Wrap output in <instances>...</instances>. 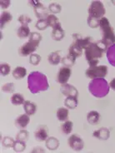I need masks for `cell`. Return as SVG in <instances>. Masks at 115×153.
<instances>
[{"label":"cell","instance_id":"obj_7","mask_svg":"<svg viewBox=\"0 0 115 153\" xmlns=\"http://www.w3.org/2000/svg\"><path fill=\"white\" fill-rule=\"evenodd\" d=\"M68 144L74 152H81L84 147V142L78 134L71 135L68 139Z\"/></svg>","mask_w":115,"mask_h":153},{"label":"cell","instance_id":"obj_44","mask_svg":"<svg viewBox=\"0 0 115 153\" xmlns=\"http://www.w3.org/2000/svg\"><path fill=\"white\" fill-rule=\"evenodd\" d=\"M39 3H40V1H38V0H31V1H28V4H29V5H31L33 8L35 7L36 5H38Z\"/></svg>","mask_w":115,"mask_h":153},{"label":"cell","instance_id":"obj_20","mask_svg":"<svg viewBox=\"0 0 115 153\" xmlns=\"http://www.w3.org/2000/svg\"><path fill=\"white\" fill-rule=\"evenodd\" d=\"M61 56H60V51H55L53 52L48 56V61L51 65L56 66L61 62Z\"/></svg>","mask_w":115,"mask_h":153},{"label":"cell","instance_id":"obj_36","mask_svg":"<svg viewBox=\"0 0 115 153\" xmlns=\"http://www.w3.org/2000/svg\"><path fill=\"white\" fill-rule=\"evenodd\" d=\"M11 72V67L9 64L6 62H3L0 65V74L3 76H8V74Z\"/></svg>","mask_w":115,"mask_h":153},{"label":"cell","instance_id":"obj_8","mask_svg":"<svg viewBox=\"0 0 115 153\" xmlns=\"http://www.w3.org/2000/svg\"><path fill=\"white\" fill-rule=\"evenodd\" d=\"M72 74V70L70 68L62 67L59 68L56 76V81L60 85H64L68 83L69 78Z\"/></svg>","mask_w":115,"mask_h":153},{"label":"cell","instance_id":"obj_42","mask_svg":"<svg viewBox=\"0 0 115 153\" xmlns=\"http://www.w3.org/2000/svg\"><path fill=\"white\" fill-rule=\"evenodd\" d=\"M99 21L100 20H99V19H95L93 18H91V17H88V19H87L88 25L92 28H96V27H99Z\"/></svg>","mask_w":115,"mask_h":153},{"label":"cell","instance_id":"obj_15","mask_svg":"<svg viewBox=\"0 0 115 153\" xmlns=\"http://www.w3.org/2000/svg\"><path fill=\"white\" fill-rule=\"evenodd\" d=\"M93 137L101 141H107L110 137V130L107 127H100L93 132Z\"/></svg>","mask_w":115,"mask_h":153},{"label":"cell","instance_id":"obj_1","mask_svg":"<svg viewBox=\"0 0 115 153\" xmlns=\"http://www.w3.org/2000/svg\"><path fill=\"white\" fill-rule=\"evenodd\" d=\"M84 50L85 58L88 64L89 67H93L99 63V58L103 57L104 53L107 52L108 48L102 40H99L97 42H93Z\"/></svg>","mask_w":115,"mask_h":153},{"label":"cell","instance_id":"obj_40","mask_svg":"<svg viewBox=\"0 0 115 153\" xmlns=\"http://www.w3.org/2000/svg\"><path fill=\"white\" fill-rule=\"evenodd\" d=\"M48 27H49V24L47 23L46 19H38V21H37V23H36V24H35V27L38 30L40 31L45 30Z\"/></svg>","mask_w":115,"mask_h":153},{"label":"cell","instance_id":"obj_35","mask_svg":"<svg viewBox=\"0 0 115 153\" xmlns=\"http://www.w3.org/2000/svg\"><path fill=\"white\" fill-rule=\"evenodd\" d=\"M49 11L51 13V14H57V13H61L62 11V6L59 4L58 3H52L49 5Z\"/></svg>","mask_w":115,"mask_h":153},{"label":"cell","instance_id":"obj_9","mask_svg":"<svg viewBox=\"0 0 115 153\" xmlns=\"http://www.w3.org/2000/svg\"><path fill=\"white\" fill-rule=\"evenodd\" d=\"M72 38H73V42L76 43L77 45H78L82 49H85L93 42V38L90 36L83 37L79 33H73V34H72Z\"/></svg>","mask_w":115,"mask_h":153},{"label":"cell","instance_id":"obj_19","mask_svg":"<svg viewBox=\"0 0 115 153\" xmlns=\"http://www.w3.org/2000/svg\"><path fill=\"white\" fill-rule=\"evenodd\" d=\"M58 120L61 123H63L69 119V109L67 107H59L56 112Z\"/></svg>","mask_w":115,"mask_h":153},{"label":"cell","instance_id":"obj_33","mask_svg":"<svg viewBox=\"0 0 115 153\" xmlns=\"http://www.w3.org/2000/svg\"><path fill=\"white\" fill-rule=\"evenodd\" d=\"M46 20L47 23L49 24V27H51L52 28H54V27L57 26L58 23H60L58 17H56L54 14H49L46 18Z\"/></svg>","mask_w":115,"mask_h":153},{"label":"cell","instance_id":"obj_38","mask_svg":"<svg viewBox=\"0 0 115 153\" xmlns=\"http://www.w3.org/2000/svg\"><path fill=\"white\" fill-rule=\"evenodd\" d=\"M15 90V86L13 82H7L2 86V92L5 93H13Z\"/></svg>","mask_w":115,"mask_h":153},{"label":"cell","instance_id":"obj_2","mask_svg":"<svg viewBox=\"0 0 115 153\" xmlns=\"http://www.w3.org/2000/svg\"><path fill=\"white\" fill-rule=\"evenodd\" d=\"M49 88L47 76L39 72H32L28 76V88L33 94L47 91Z\"/></svg>","mask_w":115,"mask_h":153},{"label":"cell","instance_id":"obj_10","mask_svg":"<svg viewBox=\"0 0 115 153\" xmlns=\"http://www.w3.org/2000/svg\"><path fill=\"white\" fill-rule=\"evenodd\" d=\"M34 137L38 142H45L49 137V131L45 125H40L34 131Z\"/></svg>","mask_w":115,"mask_h":153},{"label":"cell","instance_id":"obj_25","mask_svg":"<svg viewBox=\"0 0 115 153\" xmlns=\"http://www.w3.org/2000/svg\"><path fill=\"white\" fill-rule=\"evenodd\" d=\"M69 54H70L71 56H73L75 58H78L82 56L83 54V49L81 48L78 45H77L76 43L73 42L69 48Z\"/></svg>","mask_w":115,"mask_h":153},{"label":"cell","instance_id":"obj_14","mask_svg":"<svg viewBox=\"0 0 115 153\" xmlns=\"http://www.w3.org/2000/svg\"><path fill=\"white\" fill-rule=\"evenodd\" d=\"M29 117L30 116H28L26 113L19 115V117L15 119V122H14L16 127H18L20 130L21 129H25L30 123V117Z\"/></svg>","mask_w":115,"mask_h":153},{"label":"cell","instance_id":"obj_23","mask_svg":"<svg viewBox=\"0 0 115 153\" xmlns=\"http://www.w3.org/2000/svg\"><path fill=\"white\" fill-rule=\"evenodd\" d=\"M12 19H13V16L9 12L4 11L1 13V16H0V27H1V30L7 24H8L11 22Z\"/></svg>","mask_w":115,"mask_h":153},{"label":"cell","instance_id":"obj_28","mask_svg":"<svg viewBox=\"0 0 115 153\" xmlns=\"http://www.w3.org/2000/svg\"><path fill=\"white\" fill-rule=\"evenodd\" d=\"M76 59L74 57L71 56L70 54H67L66 56L62 58L61 62L62 64L63 65V67H67V68H72L74 64H75V62H76Z\"/></svg>","mask_w":115,"mask_h":153},{"label":"cell","instance_id":"obj_39","mask_svg":"<svg viewBox=\"0 0 115 153\" xmlns=\"http://www.w3.org/2000/svg\"><path fill=\"white\" fill-rule=\"evenodd\" d=\"M18 21L19 23H21V25L28 26V24L32 22V19L27 14H21V15H19Z\"/></svg>","mask_w":115,"mask_h":153},{"label":"cell","instance_id":"obj_18","mask_svg":"<svg viewBox=\"0 0 115 153\" xmlns=\"http://www.w3.org/2000/svg\"><path fill=\"white\" fill-rule=\"evenodd\" d=\"M23 107L25 113L28 115V116H33L37 111V105L34 102H31V101H25Z\"/></svg>","mask_w":115,"mask_h":153},{"label":"cell","instance_id":"obj_34","mask_svg":"<svg viewBox=\"0 0 115 153\" xmlns=\"http://www.w3.org/2000/svg\"><path fill=\"white\" fill-rule=\"evenodd\" d=\"M29 138V133L27 130L21 129L16 135V140L19 141H23V142H27Z\"/></svg>","mask_w":115,"mask_h":153},{"label":"cell","instance_id":"obj_41","mask_svg":"<svg viewBox=\"0 0 115 153\" xmlns=\"http://www.w3.org/2000/svg\"><path fill=\"white\" fill-rule=\"evenodd\" d=\"M41 62V57L38 53H32L29 56V63L33 66H38Z\"/></svg>","mask_w":115,"mask_h":153},{"label":"cell","instance_id":"obj_43","mask_svg":"<svg viewBox=\"0 0 115 153\" xmlns=\"http://www.w3.org/2000/svg\"><path fill=\"white\" fill-rule=\"evenodd\" d=\"M11 5V1L10 0H1L0 1V7L2 9H7V8Z\"/></svg>","mask_w":115,"mask_h":153},{"label":"cell","instance_id":"obj_16","mask_svg":"<svg viewBox=\"0 0 115 153\" xmlns=\"http://www.w3.org/2000/svg\"><path fill=\"white\" fill-rule=\"evenodd\" d=\"M64 36H65V33H64V30L63 28L62 27L61 23H58L56 27H54L52 30V33H51V37H52V39L54 40V41H61L64 38Z\"/></svg>","mask_w":115,"mask_h":153},{"label":"cell","instance_id":"obj_37","mask_svg":"<svg viewBox=\"0 0 115 153\" xmlns=\"http://www.w3.org/2000/svg\"><path fill=\"white\" fill-rule=\"evenodd\" d=\"M15 140L11 137H4L2 141V145L5 148H13Z\"/></svg>","mask_w":115,"mask_h":153},{"label":"cell","instance_id":"obj_32","mask_svg":"<svg viewBox=\"0 0 115 153\" xmlns=\"http://www.w3.org/2000/svg\"><path fill=\"white\" fill-rule=\"evenodd\" d=\"M25 149H26V143H25V142L15 140V142H14L13 146V150L15 152H23Z\"/></svg>","mask_w":115,"mask_h":153},{"label":"cell","instance_id":"obj_13","mask_svg":"<svg viewBox=\"0 0 115 153\" xmlns=\"http://www.w3.org/2000/svg\"><path fill=\"white\" fill-rule=\"evenodd\" d=\"M60 92H62L63 95L65 97H78V91L74 86L71 84H64L62 85L60 88Z\"/></svg>","mask_w":115,"mask_h":153},{"label":"cell","instance_id":"obj_3","mask_svg":"<svg viewBox=\"0 0 115 153\" xmlns=\"http://www.w3.org/2000/svg\"><path fill=\"white\" fill-rule=\"evenodd\" d=\"M100 33L102 34V41L108 48L115 44V33L110 25V22L107 18H102L99 21Z\"/></svg>","mask_w":115,"mask_h":153},{"label":"cell","instance_id":"obj_11","mask_svg":"<svg viewBox=\"0 0 115 153\" xmlns=\"http://www.w3.org/2000/svg\"><path fill=\"white\" fill-rule=\"evenodd\" d=\"M37 48H38L37 45H35L33 42L28 41L19 48V54L22 57H27L28 55L30 56L32 53H34V52Z\"/></svg>","mask_w":115,"mask_h":153},{"label":"cell","instance_id":"obj_6","mask_svg":"<svg viewBox=\"0 0 115 153\" xmlns=\"http://www.w3.org/2000/svg\"><path fill=\"white\" fill-rule=\"evenodd\" d=\"M88 17H91L95 19H100L104 18L106 13L104 4L100 1H93L88 9Z\"/></svg>","mask_w":115,"mask_h":153},{"label":"cell","instance_id":"obj_5","mask_svg":"<svg viewBox=\"0 0 115 153\" xmlns=\"http://www.w3.org/2000/svg\"><path fill=\"white\" fill-rule=\"evenodd\" d=\"M108 74V67L105 65H97L93 67H89L86 72L85 75L90 79L97 78H104Z\"/></svg>","mask_w":115,"mask_h":153},{"label":"cell","instance_id":"obj_46","mask_svg":"<svg viewBox=\"0 0 115 153\" xmlns=\"http://www.w3.org/2000/svg\"><path fill=\"white\" fill-rule=\"evenodd\" d=\"M109 87L110 88H112L113 90L115 91V78H113L111 80V82H109Z\"/></svg>","mask_w":115,"mask_h":153},{"label":"cell","instance_id":"obj_45","mask_svg":"<svg viewBox=\"0 0 115 153\" xmlns=\"http://www.w3.org/2000/svg\"><path fill=\"white\" fill-rule=\"evenodd\" d=\"M32 152H45V151L42 147L38 146V147H35V148L32 150Z\"/></svg>","mask_w":115,"mask_h":153},{"label":"cell","instance_id":"obj_21","mask_svg":"<svg viewBox=\"0 0 115 153\" xmlns=\"http://www.w3.org/2000/svg\"><path fill=\"white\" fill-rule=\"evenodd\" d=\"M45 146H46L47 149H49V151H52V152H54L59 146V141L56 137H49L45 141Z\"/></svg>","mask_w":115,"mask_h":153},{"label":"cell","instance_id":"obj_27","mask_svg":"<svg viewBox=\"0 0 115 153\" xmlns=\"http://www.w3.org/2000/svg\"><path fill=\"white\" fill-rule=\"evenodd\" d=\"M10 102L13 106H20L23 105L25 100L24 97L20 93H13V95L10 97Z\"/></svg>","mask_w":115,"mask_h":153},{"label":"cell","instance_id":"obj_29","mask_svg":"<svg viewBox=\"0 0 115 153\" xmlns=\"http://www.w3.org/2000/svg\"><path fill=\"white\" fill-rule=\"evenodd\" d=\"M73 127V122L67 120L65 122H63V123H62L61 126H60V129L61 131L64 135H69V134L72 132Z\"/></svg>","mask_w":115,"mask_h":153},{"label":"cell","instance_id":"obj_4","mask_svg":"<svg viewBox=\"0 0 115 153\" xmlns=\"http://www.w3.org/2000/svg\"><path fill=\"white\" fill-rule=\"evenodd\" d=\"M109 88V84L104 78H97L89 82L88 91L95 97L101 98L108 94Z\"/></svg>","mask_w":115,"mask_h":153},{"label":"cell","instance_id":"obj_12","mask_svg":"<svg viewBox=\"0 0 115 153\" xmlns=\"http://www.w3.org/2000/svg\"><path fill=\"white\" fill-rule=\"evenodd\" d=\"M49 9L40 2L38 5L34 7V13L38 19H46L49 14Z\"/></svg>","mask_w":115,"mask_h":153},{"label":"cell","instance_id":"obj_26","mask_svg":"<svg viewBox=\"0 0 115 153\" xmlns=\"http://www.w3.org/2000/svg\"><path fill=\"white\" fill-rule=\"evenodd\" d=\"M78 105V101L76 97H67L64 100V106L69 109H75Z\"/></svg>","mask_w":115,"mask_h":153},{"label":"cell","instance_id":"obj_24","mask_svg":"<svg viewBox=\"0 0 115 153\" xmlns=\"http://www.w3.org/2000/svg\"><path fill=\"white\" fill-rule=\"evenodd\" d=\"M30 28L28 26H23L21 25L17 30V36L20 39H25V38H29L30 36Z\"/></svg>","mask_w":115,"mask_h":153},{"label":"cell","instance_id":"obj_31","mask_svg":"<svg viewBox=\"0 0 115 153\" xmlns=\"http://www.w3.org/2000/svg\"><path fill=\"white\" fill-rule=\"evenodd\" d=\"M42 35L40 34L38 32H32L30 33V36L28 38V41L33 42L34 44L39 46V43L42 41Z\"/></svg>","mask_w":115,"mask_h":153},{"label":"cell","instance_id":"obj_22","mask_svg":"<svg viewBox=\"0 0 115 153\" xmlns=\"http://www.w3.org/2000/svg\"><path fill=\"white\" fill-rule=\"evenodd\" d=\"M12 75L16 80H20V79H23L26 76L27 70L23 67H16L13 70Z\"/></svg>","mask_w":115,"mask_h":153},{"label":"cell","instance_id":"obj_17","mask_svg":"<svg viewBox=\"0 0 115 153\" xmlns=\"http://www.w3.org/2000/svg\"><path fill=\"white\" fill-rule=\"evenodd\" d=\"M86 118H87V122L88 123V124L95 126V125H98L99 123L100 114L99 113V111H90L87 113Z\"/></svg>","mask_w":115,"mask_h":153},{"label":"cell","instance_id":"obj_30","mask_svg":"<svg viewBox=\"0 0 115 153\" xmlns=\"http://www.w3.org/2000/svg\"><path fill=\"white\" fill-rule=\"evenodd\" d=\"M107 58L108 61L110 62V64L115 67V44L108 48Z\"/></svg>","mask_w":115,"mask_h":153}]
</instances>
